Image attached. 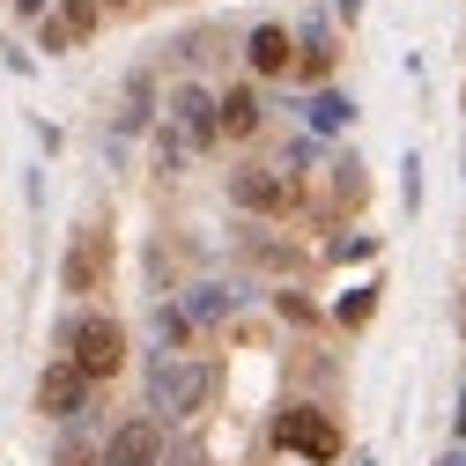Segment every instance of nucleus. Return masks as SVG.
Instances as JSON below:
<instances>
[{
    "instance_id": "obj_9",
    "label": "nucleus",
    "mask_w": 466,
    "mask_h": 466,
    "mask_svg": "<svg viewBox=\"0 0 466 466\" xmlns=\"http://www.w3.org/2000/svg\"><path fill=\"white\" fill-rule=\"evenodd\" d=\"M245 60H252V75H281L289 60H297V45H289V30H281V23H259V30H252V45H245Z\"/></svg>"
},
{
    "instance_id": "obj_12",
    "label": "nucleus",
    "mask_w": 466,
    "mask_h": 466,
    "mask_svg": "<svg viewBox=\"0 0 466 466\" xmlns=\"http://www.w3.org/2000/svg\"><path fill=\"white\" fill-rule=\"evenodd\" d=\"M134 127H148V75H134V82H127V111H119V134H134Z\"/></svg>"
},
{
    "instance_id": "obj_1",
    "label": "nucleus",
    "mask_w": 466,
    "mask_h": 466,
    "mask_svg": "<svg viewBox=\"0 0 466 466\" xmlns=\"http://www.w3.org/2000/svg\"><path fill=\"white\" fill-rule=\"evenodd\" d=\"M200 400H208V363H200V356H156V363H148V415L193 422Z\"/></svg>"
},
{
    "instance_id": "obj_11",
    "label": "nucleus",
    "mask_w": 466,
    "mask_h": 466,
    "mask_svg": "<svg viewBox=\"0 0 466 466\" xmlns=\"http://www.w3.org/2000/svg\"><path fill=\"white\" fill-rule=\"evenodd\" d=\"M222 134H229V141L259 134V96H252V89H229V96H222Z\"/></svg>"
},
{
    "instance_id": "obj_7",
    "label": "nucleus",
    "mask_w": 466,
    "mask_h": 466,
    "mask_svg": "<svg viewBox=\"0 0 466 466\" xmlns=\"http://www.w3.org/2000/svg\"><path fill=\"white\" fill-rule=\"evenodd\" d=\"M104 466H163V437H156V422H127V430H111Z\"/></svg>"
},
{
    "instance_id": "obj_10",
    "label": "nucleus",
    "mask_w": 466,
    "mask_h": 466,
    "mask_svg": "<svg viewBox=\"0 0 466 466\" xmlns=\"http://www.w3.org/2000/svg\"><path fill=\"white\" fill-rule=\"evenodd\" d=\"M104 238H96V229H82V238H75V252H67V289H75V297H89V289H96V274H104Z\"/></svg>"
},
{
    "instance_id": "obj_3",
    "label": "nucleus",
    "mask_w": 466,
    "mask_h": 466,
    "mask_svg": "<svg viewBox=\"0 0 466 466\" xmlns=\"http://www.w3.org/2000/svg\"><path fill=\"white\" fill-rule=\"evenodd\" d=\"M274 444L304 451V459H340V430H333V415H319V407H281L274 415Z\"/></svg>"
},
{
    "instance_id": "obj_8",
    "label": "nucleus",
    "mask_w": 466,
    "mask_h": 466,
    "mask_svg": "<svg viewBox=\"0 0 466 466\" xmlns=\"http://www.w3.org/2000/svg\"><path fill=\"white\" fill-rule=\"evenodd\" d=\"M238 304H245L238 281H193V289H186V319H193V326H215V319L238 311Z\"/></svg>"
},
{
    "instance_id": "obj_13",
    "label": "nucleus",
    "mask_w": 466,
    "mask_h": 466,
    "mask_svg": "<svg viewBox=\"0 0 466 466\" xmlns=\"http://www.w3.org/2000/svg\"><path fill=\"white\" fill-rule=\"evenodd\" d=\"M348 119H356V111H348V96H319V104H311V127H319V134H340Z\"/></svg>"
},
{
    "instance_id": "obj_16",
    "label": "nucleus",
    "mask_w": 466,
    "mask_h": 466,
    "mask_svg": "<svg viewBox=\"0 0 466 466\" xmlns=\"http://www.w3.org/2000/svg\"><path fill=\"white\" fill-rule=\"evenodd\" d=\"M437 466H466V451H444V459H437Z\"/></svg>"
},
{
    "instance_id": "obj_4",
    "label": "nucleus",
    "mask_w": 466,
    "mask_h": 466,
    "mask_svg": "<svg viewBox=\"0 0 466 466\" xmlns=\"http://www.w3.org/2000/svg\"><path fill=\"white\" fill-rule=\"evenodd\" d=\"M75 363H82L89 378H111V370L127 363V333L111 326V319H82V326H75Z\"/></svg>"
},
{
    "instance_id": "obj_14",
    "label": "nucleus",
    "mask_w": 466,
    "mask_h": 466,
    "mask_svg": "<svg viewBox=\"0 0 466 466\" xmlns=\"http://www.w3.org/2000/svg\"><path fill=\"white\" fill-rule=\"evenodd\" d=\"M370 297H378V289H348V304H340V319H348V326H363V319H370Z\"/></svg>"
},
{
    "instance_id": "obj_5",
    "label": "nucleus",
    "mask_w": 466,
    "mask_h": 466,
    "mask_svg": "<svg viewBox=\"0 0 466 466\" xmlns=\"http://www.w3.org/2000/svg\"><path fill=\"white\" fill-rule=\"evenodd\" d=\"M89 385H96V378H89V370H82V363L67 356V363H52V370L37 378V407H45L52 422H67V415H82V400H89Z\"/></svg>"
},
{
    "instance_id": "obj_6",
    "label": "nucleus",
    "mask_w": 466,
    "mask_h": 466,
    "mask_svg": "<svg viewBox=\"0 0 466 466\" xmlns=\"http://www.w3.org/2000/svg\"><path fill=\"white\" fill-rule=\"evenodd\" d=\"M229 200L252 208V215H281L289 200H297V186H289L281 170H238V178H229Z\"/></svg>"
},
{
    "instance_id": "obj_2",
    "label": "nucleus",
    "mask_w": 466,
    "mask_h": 466,
    "mask_svg": "<svg viewBox=\"0 0 466 466\" xmlns=\"http://www.w3.org/2000/svg\"><path fill=\"white\" fill-rule=\"evenodd\" d=\"M163 134L178 141L186 156L208 148V141L222 134V96H208L200 82H178V89H170V104H163Z\"/></svg>"
},
{
    "instance_id": "obj_17",
    "label": "nucleus",
    "mask_w": 466,
    "mask_h": 466,
    "mask_svg": "<svg viewBox=\"0 0 466 466\" xmlns=\"http://www.w3.org/2000/svg\"><path fill=\"white\" fill-rule=\"evenodd\" d=\"M459 437H466V400H459Z\"/></svg>"
},
{
    "instance_id": "obj_15",
    "label": "nucleus",
    "mask_w": 466,
    "mask_h": 466,
    "mask_svg": "<svg viewBox=\"0 0 466 466\" xmlns=\"http://www.w3.org/2000/svg\"><path fill=\"white\" fill-rule=\"evenodd\" d=\"M15 8H23V15H45V0H15Z\"/></svg>"
}]
</instances>
